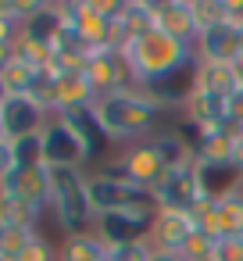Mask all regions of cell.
Instances as JSON below:
<instances>
[{
	"label": "cell",
	"instance_id": "cell-22",
	"mask_svg": "<svg viewBox=\"0 0 243 261\" xmlns=\"http://www.w3.org/2000/svg\"><path fill=\"white\" fill-rule=\"evenodd\" d=\"M154 150L161 154V161H165V168H182V165H193L197 161V154H193V147L175 133V129H168V133H154Z\"/></svg>",
	"mask_w": 243,
	"mask_h": 261
},
{
	"label": "cell",
	"instance_id": "cell-21",
	"mask_svg": "<svg viewBox=\"0 0 243 261\" xmlns=\"http://www.w3.org/2000/svg\"><path fill=\"white\" fill-rule=\"evenodd\" d=\"M197 90L229 97V93L236 90L232 65H222V61H200V58H197Z\"/></svg>",
	"mask_w": 243,
	"mask_h": 261
},
{
	"label": "cell",
	"instance_id": "cell-18",
	"mask_svg": "<svg viewBox=\"0 0 243 261\" xmlns=\"http://www.w3.org/2000/svg\"><path fill=\"white\" fill-rule=\"evenodd\" d=\"M61 118L72 125V133H75V140H79V147H83V158L93 161V158L100 154V147L107 143V136L100 133L93 111H72V115H61Z\"/></svg>",
	"mask_w": 243,
	"mask_h": 261
},
{
	"label": "cell",
	"instance_id": "cell-7",
	"mask_svg": "<svg viewBox=\"0 0 243 261\" xmlns=\"http://www.w3.org/2000/svg\"><path fill=\"white\" fill-rule=\"evenodd\" d=\"M0 193L18 197L33 211V218L40 222V215L50 207V168L47 165H40V168H15L4 182H0Z\"/></svg>",
	"mask_w": 243,
	"mask_h": 261
},
{
	"label": "cell",
	"instance_id": "cell-25",
	"mask_svg": "<svg viewBox=\"0 0 243 261\" xmlns=\"http://www.w3.org/2000/svg\"><path fill=\"white\" fill-rule=\"evenodd\" d=\"M15 61H22V65L33 68V72H43V68H50V47L22 33L18 43H15Z\"/></svg>",
	"mask_w": 243,
	"mask_h": 261
},
{
	"label": "cell",
	"instance_id": "cell-41",
	"mask_svg": "<svg viewBox=\"0 0 243 261\" xmlns=\"http://www.w3.org/2000/svg\"><path fill=\"white\" fill-rule=\"evenodd\" d=\"M0 261H18V257H0Z\"/></svg>",
	"mask_w": 243,
	"mask_h": 261
},
{
	"label": "cell",
	"instance_id": "cell-10",
	"mask_svg": "<svg viewBox=\"0 0 243 261\" xmlns=\"http://www.w3.org/2000/svg\"><path fill=\"white\" fill-rule=\"evenodd\" d=\"M90 200L97 215H111V211H129L140 204H154L147 190L132 186V182H115L104 175H90Z\"/></svg>",
	"mask_w": 243,
	"mask_h": 261
},
{
	"label": "cell",
	"instance_id": "cell-32",
	"mask_svg": "<svg viewBox=\"0 0 243 261\" xmlns=\"http://www.w3.org/2000/svg\"><path fill=\"white\" fill-rule=\"evenodd\" d=\"M22 36V22L15 18H0V47H15Z\"/></svg>",
	"mask_w": 243,
	"mask_h": 261
},
{
	"label": "cell",
	"instance_id": "cell-34",
	"mask_svg": "<svg viewBox=\"0 0 243 261\" xmlns=\"http://www.w3.org/2000/svg\"><path fill=\"white\" fill-rule=\"evenodd\" d=\"M232 168L243 175V129L232 133Z\"/></svg>",
	"mask_w": 243,
	"mask_h": 261
},
{
	"label": "cell",
	"instance_id": "cell-23",
	"mask_svg": "<svg viewBox=\"0 0 243 261\" xmlns=\"http://www.w3.org/2000/svg\"><path fill=\"white\" fill-rule=\"evenodd\" d=\"M36 236H40L36 225H18V222L0 218V257H18Z\"/></svg>",
	"mask_w": 243,
	"mask_h": 261
},
{
	"label": "cell",
	"instance_id": "cell-27",
	"mask_svg": "<svg viewBox=\"0 0 243 261\" xmlns=\"http://www.w3.org/2000/svg\"><path fill=\"white\" fill-rule=\"evenodd\" d=\"M150 254H154V243H150V240L107 247V261H150Z\"/></svg>",
	"mask_w": 243,
	"mask_h": 261
},
{
	"label": "cell",
	"instance_id": "cell-26",
	"mask_svg": "<svg viewBox=\"0 0 243 261\" xmlns=\"http://www.w3.org/2000/svg\"><path fill=\"white\" fill-rule=\"evenodd\" d=\"M190 4H193V18H197V29L200 33L229 22L225 18V0H190Z\"/></svg>",
	"mask_w": 243,
	"mask_h": 261
},
{
	"label": "cell",
	"instance_id": "cell-13",
	"mask_svg": "<svg viewBox=\"0 0 243 261\" xmlns=\"http://www.w3.org/2000/svg\"><path fill=\"white\" fill-rule=\"evenodd\" d=\"M239 54H243V29L232 25V22H222V25H214V29H204L200 40H197V58H200V61L232 65Z\"/></svg>",
	"mask_w": 243,
	"mask_h": 261
},
{
	"label": "cell",
	"instance_id": "cell-40",
	"mask_svg": "<svg viewBox=\"0 0 243 261\" xmlns=\"http://www.w3.org/2000/svg\"><path fill=\"white\" fill-rule=\"evenodd\" d=\"M193 261H214V257H193Z\"/></svg>",
	"mask_w": 243,
	"mask_h": 261
},
{
	"label": "cell",
	"instance_id": "cell-37",
	"mask_svg": "<svg viewBox=\"0 0 243 261\" xmlns=\"http://www.w3.org/2000/svg\"><path fill=\"white\" fill-rule=\"evenodd\" d=\"M15 65V47H0V75Z\"/></svg>",
	"mask_w": 243,
	"mask_h": 261
},
{
	"label": "cell",
	"instance_id": "cell-4",
	"mask_svg": "<svg viewBox=\"0 0 243 261\" xmlns=\"http://www.w3.org/2000/svg\"><path fill=\"white\" fill-rule=\"evenodd\" d=\"M157 207L154 204H140L129 211H111V215H97L93 232L107 243V247H122V243H140L150 240V225H154Z\"/></svg>",
	"mask_w": 243,
	"mask_h": 261
},
{
	"label": "cell",
	"instance_id": "cell-17",
	"mask_svg": "<svg viewBox=\"0 0 243 261\" xmlns=\"http://www.w3.org/2000/svg\"><path fill=\"white\" fill-rule=\"evenodd\" d=\"M65 25H68V22H65L61 4H43V8H40V11H36L29 22H22V33L50 47V43L61 36V29H65Z\"/></svg>",
	"mask_w": 243,
	"mask_h": 261
},
{
	"label": "cell",
	"instance_id": "cell-2",
	"mask_svg": "<svg viewBox=\"0 0 243 261\" xmlns=\"http://www.w3.org/2000/svg\"><path fill=\"white\" fill-rule=\"evenodd\" d=\"M100 133L107 140H140L154 133V122L161 115V108L136 86L115 90V93H100L97 104L90 108Z\"/></svg>",
	"mask_w": 243,
	"mask_h": 261
},
{
	"label": "cell",
	"instance_id": "cell-33",
	"mask_svg": "<svg viewBox=\"0 0 243 261\" xmlns=\"http://www.w3.org/2000/svg\"><path fill=\"white\" fill-rule=\"evenodd\" d=\"M15 172V143L11 140H0V182Z\"/></svg>",
	"mask_w": 243,
	"mask_h": 261
},
{
	"label": "cell",
	"instance_id": "cell-19",
	"mask_svg": "<svg viewBox=\"0 0 243 261\" xmlns=\"http://www.w3.org/2000/svg\"><path fill=\"white\" fill-rule=\"evenodd\" d=\"M214 215L222 236H243V182L214 200Z\"/></svg>",
	"mask_w": 243,
	"mask_h": 261
},
{
	"label": "cell",
	"instance_id": "cell-16",
	"mask_svg": "<svg viewBox=\"0 0 243 261\" xmlns=\"http://www.w3.org/2000/svg\"><path fill=\"white\" fill-rule=\"evenodd\" d=\"M186 118H193L200 129H232L225 118V97L222 93H207V90H193V97L186 100Z\"/></svg>",
	"mask_w": 243,
	"mask_h": 261
},
{
	"label": "cell",
	"instance_id": "cell-36",
	"mask_svg": "<svg viewBox=\"0 0 243 261\" xmlns=\"http://www.w3.org/2000/svg\"><path fill=\"white\" fill-rule=\"evenodd\" d=\"M0 18H15V22H22V18H18V0H0Z\"/></svg>",
	"mask_w": 243,
	"mask_h": 261
},
{
	"label": "cell",
	"instance_id": "cell-29",
	"mask_svg": "<svg viewBox=\"0 0 243 261\" xmlns=\"http://www.w3.org/2000/svg\"><path fill=\"white\" fill-rule=\"evenodd\" d=\"M214 261H243V236H218L211 247Z\"/></svg>",
	"mask_w": 243,
	"mask_h": 261
},
{
	"label": "cell",
	"instance_id": "cell-39",
	"mask_svg": "<svg viewBox=\"0 0 243 261\" xmlns=\"http://www.w3.org/2000/svg\"><path fill=\"white\" fill-rule=\"evenodd\" d=\"M232 75H236V86H243V54L232 61Z\"/></svg>",
	"mask_w": 243,
	"mask_h": 261
},
{
	"label": "cell",
	"instance_id": "cell-35",
	"mask_svg": "<svg viewBox=\"0 0 243 261\" xmlns=\"http://www.w3.org/2000/svg\"><path fill=\"white\" fill-rule=\"evenodd\" d=\"M225 18L243 29V0H225Z\"/></svg>",
	"mask_w": 243,
	"mask_h": 261
},
{
	"label": "cell",
	"instance_id": "cell-9",
	"mask_svg": "<svg viewBox=\"0 0 243 261\" xmlns=\"http://www.w3.org/2000/svg\"><path fill=\"white\" fill-rule=\"evenodd\" d=\"M83 79H86V83H90L97 93H115V90L132 86L129 68H125V61H122V50H107V47L86 50Z\"/></svg>",
	"mask_w": 243,
	"mask_h": 261
},
{
	"label": "cell",
	"instance_id": "cell-11",
	"mask_svg": "<svg viewBox=\"0 0 243 261\" xmlns=\"http://www.w3.org/2000/svg\"><path fill=\"white\" fill-rule=\"evenodd\" d=\"M154 33H161L168 40H179L186 47H197L200 29H197V18H193V4L190 0H165V4H154Z\"/></svg>",
	"mask_w": 243,
	"mask_h": 261
},
{
	"label": "cell",
	"instance_id": "cell-3",
	"mask_svg": "<svg viewBox=\"0 0 243 261\" xmlns=\"http://www.w3.org/2000/svg\"><path fill=\"white\" fill-rule=\"evenodd\" d=\"M50 207L65 236L90 232L97 222L90 200V175L83 168H50Z\"/></svg>",
	"mask_w": 243,
	"mask_h": 261
},
{
	"label": "cell",
	"instance_id": "cell-5",
	"mask_svg": "<svg viewBox=\"0 0 243 261\" xmlns=\"http://www.w3.org/2000/svg\"><path fill=\"white\" fill-rule=\"evenodd\" d=\"M200 197H204V186L197 175V161L182 168H168L165 179L150 190V200L157 211H193Z\"/></svg>",
	"mask_w": 243,
	"mask_h": 261
},
{
	"label": "cell",
	"instance_id": "cell-6",
	"mask_svg": "<svg viewBox=\"0 0 243 261\" xmlns=\"http://www.w3.org/2000/svg\"><path fill=\"white\" fill-rule=\"evenodd\" d=\"M47 122H50V115L36 100H29L25 93H11L4 104H0V129H4V140H11V143L43 133Z\"/></svg>",
	"mask_w": 243,
	"mask_h": 261
},
{
	"label": "cell",
	"instance_id": "cell-28",
	"mask_svg": "<svg viewBox=\"0 0 243 261\" xmlns=\"http://www.w3.org/2000/svg\"><path fill=\"white\" fill-rule=\"evenodd\" d=\"M33 75H36L33 68H25L22 61H15V65L4 72V75H0V83L8 86V93H29V83H33Z\"/></svg>",
	"mask_w": 243,
	"mask_h": 261
},
{
	"label": "cell",
	"instance_id": "cell-12",
	"mask_svg": "<svg viewBox=\"0 0 243 261\" xmlns=\"http://www.w3.org/2000/svg\"><path fill=\"white\" fill-rule=\"evenodd\" d=\"M193 232H197V222H193L190 211H157L154 225H150V243H154V250L182 254Z\"/></svg>",
	"mask_w": 243,
	"mask_h": 261
},
{
	"label": "cell",
	"instance_id": "cell-31",
	"mask_svg": "<svg viewBox=\"0 0 243 261\" xmlns=\"http://www.w3.org/2000/svg\"><path fill=\"white\" fill-rule=\"evenodd\" d=\"M225 118H229L232 129H243V86H236L225 97Z\"/></svg>",
	"mask_w": 243,
	"mask_h": 261
},
{
	"label": "cell",
	"instance_id": "cell-15",
	"mask_svg": "<svg viewBox=\"0 0 243 261\" xmlns=\"http://www.w3.org/2000/svg\"><path fill=\"white\" fill-rule=\"evenodd\" d=\"M97 90L83 75H58V97H54V115H72V111H90L97 104Z\"/></svg>",
	"mask_w": 243,
	"mask_h": 261
},
{
	"label": "cell",
	"instance_id": "cell-8",
	"mask_svg": "<svg viewBox=\"0 0 243 261\" xmlns=\"http://www.w3.org/2000/svg\"><path fill=\"white\" fill-rule=\"evenodd\" d=\"M40 140H43V165L47 168H83L86 165L83 147H79L72 125L61 115H50V122L43 125Z\"/></svg>",
	"mask_w": 243,
	"mask_h": 261
},
{
	"label": "cell",
	"instance_id": "cell-42",
	"mask_svg": "<svg viewBox=\"0 0 243 261\" xmlns=\"http://www.w3.org/2000/svg\"><path fill=\"white\" fill-rule=\"evenodd\" d=\"M0 140H4V129H0Z\"/></svg>",
	"mask_w": 243,
	"mask_h": 261
},
{
	"label": "cell",
	"instance_id": "cell-24",
	"mask_svg": "<svg viewBox=\"0 0 243 261\" xmlns=\"http://www.w3.org/2000/svg\"><path fill=\"white\" fill-rule=\"evenodd\" d=\"M118 18L129 29V36H143V33L154 29V4H150V0H125Z\"/></svg>",
	"mask_w": 243,
	"mask_h": 261
},
{
	"label": "cell",
	"instance_id": "cell-30",
	"mask_svg": "<svg viewBox=\"0 0 243 261\" xmlns=\"http://www.w3.org/2000/svg\"><path fill=\"white\" fill-rule=\"evenodd\" d=\"M18 261H61V254L54 250V243L50 240H43V236H36L22 254H18Z\"/></svg>",
	"mask_w": 243,
	"mask_h": 261
},
{
	"label": "cell",
	"instance_id": "cell-38",
	"mask_svg": "<svg viewBox=\"0 0 243 261\" xmlns=\"http://www.w3.org/2000/svg\"><path fill=\"white\" fill-rule=\"evenodd\" d=\"M150 261H186L182 254H175V250H154L150 254Z\"/></svg>",
	"mask_w": 243,
	"mask_h": 261
},
{
	"label": "cell",
	"instance_id": "cell-14",
	"mask_svg": "<svg viewBox=\"0 0 243 261\" xmlns=\"http://www.w3.org/2000/svg\"><path fill=\"white\" fill-rule=\"evenodd\" d=\"M125 172H129V182L132 186H140V190H154L161 179H165V161H161V154L154 150V143H136V147H129L125 154Z\"/></svg>",
	"mask_w": 243,
	"mask_h": 261
},
{
	"label": "cell",
	"instance_id": "cell-1",
	"mask_svg": "<svg viewBox=\"0 0 243 261\" xmlns=\"http://www.w3.org/2000/svg\"><path fill=\"white\" fill-rule=\"evenodd\" d=\"M122 61L129 68V79L136 90L150 86V83H161L182 68H190L197 61V47H186L179 40H168L161 33H143V36H132L125 47H122Z\"/></svg>",
	"mask_w": 243,
	"mask_h": 261
},
{
	"label": "cell",
	"instance_id": "cell-20",
	"mask_svg": "<svg viewBox=\"0 0 243 261\" xmlns=\"http://www.w3.org/2000/svg\"><path fill=\"white\" fill-rule=\"evenodd\" d=\"M58 254H61V261H104L107 243L90 229V232H79V236H65Z\"/></svg>",
	"mask_w": 243,
	"mask_h": 261
}]
</instances>
